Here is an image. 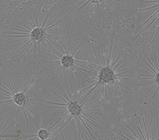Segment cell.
Here are the masks:
<instances>
[{"label":"cell","instance_id":"cell-2","mask_svg":"<svg viewBox=\"0 0 159 140\" xmlns=\"http://www.w3.org/2000/svg\"><path fill=\"white\" fill-rule=\"evenodd\" d=\"M116 52V50L112 51L111 49H109L108 51V55L105 56L104 59V65H101L99 62H97L96 65L93 67V68L96 70L98 72V82L94 84H92L89 86L87 89L92 88L89 91L84 94V97L85 98H91V95L93 93V91H98L101 89L102 86H105V90L108 86V84H110L109 90H112V87L116 86V80L118 78H125V77H133V75L130 74V72H132L131 68H122L119 67V64H121L122 60H120L118 63L117 59L120 58L121 55H119L117 57V59H114V54Z\"/></svg>","mask_w":159,"mask_h":140},{"label":"cell","instance_id":"cell-4","mask_svg":"<svg viewBox=\"0 0 159 140\" xmlns=\"http://www.w3.org/2000/svg\"><path fill=\"white\" fill-rule=\"evenodd\" d=\"M80 47V45L76 48L75 51L73 52V54H69V53H66L64 55H61V65L63 66L64 68H73L74 65H75V59H74V56L77 51V49Z\"/></svg>","mask_w":159,"mask_h":140},{"label":"cell","instance_id":"cell-1","mask_svg":"<svg viewBox=\"0 0 159 140\" xmlns=\"http://www.w3.org/2000/svg\"><path fill=\"white\" fill-rule=\"evenodd\" d=\"M57 90L61 92L60 95L55 91H52V94H47L52 98H54L57 101H48L47 104L59 107V110H63L64 112H68L70 114L68 120L61 126V129L66 127V125L74 119L78 127H84L89 135L90 139H94L95 138L93 135L95 133V131L92 127H102V125L99 123L100 120H96L93 117H92L90 115L91 113H86V111L84 108V107L85 106V102L90 98H84L83 96L81 98H74L71 90H68V93H66L64 90L59 88H57Z\"/></svg>","mask_w":159,"mask_h":140},{"label":"cell","instance_id":"cell-5","mask_svg":"<svg viewBox=\"0 0 159 140\" xmlns=\"http://www.w3.org/2000/svg\"><path fill=\"white\" fill-rule=\"evenodd\" d=\"M35 135H36V137H35L34 138L47 139V138H48V137H49V135H51V134H50V132H49L47 129H39L38 132L35 134Z\"/></svg>","mask_w":159,"mask_h":140},{"label":"cell","instance_id":"cell-3","mask_svg":"<svg viewBox=\"0 0 159 140\" xmlns=\"http://www.w3.org/2000/svg\"><path fill=\"white\" fill-rule=\"evenodd\" d=\"M146 66L140 68L138 79L140 84L148 89V91H151L154 89V95L157 93L158 88V65L157 56H154V62L149 59H146Z\"/></svg>","mask_w":159,"mask_h":140}]
</instances>
